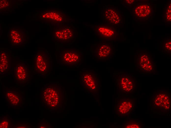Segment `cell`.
<instances>
[{
	"label": "cell",
	"instance_id": "1",
	"mask_svg": "<svg viewBox=\"0 0 171 128\" xmlns=\"http://www.w3.org/2000/svg\"><path fill=\"white\" fill-rule=\"evenodd\" d=\"M65 94L64 87L58 82H49L41 89V102L50 112L59 111L64 106Z\"/></svg>",
	"mask_w": 171,
	"mask_h": 128
},
{
	"label": "cell",
	"instance_id": "2",
	"mask_svg": "<svg viewBox=\"0 0 171 128\" xmlns=\"http://www.w3.org/2000/svg\"><path fill=\"white\" fill-rule=\"evenodd\" d=\"M34 72L37 76L46 78L51 73L52 57L46 50H38L33 58Z\"/></svg>",
	"mask_w": 171,
	"mask_h": 128
},
{
	"label": "cell",
	"instance_id": "3",
	"mask_svg": "<svg viewBox=\"0 0 171 128\" xmlns=\"http://www.w3.org/2000/svg\"><path fill=\"white\" fill-rule=\"evenodd\" d=\"M83 54L79 50L75 48H66L59 52L57 63L63 66L77 68L82 64Z\"/></svg>",
	"mask_w": 171,
	"mask_h": 128
},
{
	"label": "cell",
	"instance_id": "4",
	"mask_svg": "<svg viewBox=\"0 0 171 128\" xmlns=\"http://www.w3.org/2000/svg\"><path fill=\"white\" fill-rule=\"evenodd\" d=\"M80 82L83 88L92 94L98 93L100 81L98 75L92 70L82 69L79 72Z\"/></svg>",
	"mask_w": 171,
	"mask_h": 128
},
{
	"label": "cell",
	"instance_id": "5",
	"mask_svg": "<svg viewBox=\"0 0 171 128\" xmlns=\"http://www.w3.org/2000/svg\"><path fill=\"white\" fill-rule=\"evenodd\" d=\"M151 109L155 112L162 113L170 110L171 95L165 90H159L155 92L151 98Z\"/></svg>",
	"mask_w": 171,
	"mask_h": 128
},
{
	"label": "cell",
	"instance_id": "6",
	"mask_svg": "<svg viewBox=\"0 0 171 128\" xmlns=\"http://www.w3.org/2000/svg\"><path fill=\"white\" fill-rule=\"evenodd\" d=\"M132 13L133 19L137 21H150L154 16L153 4L148 0L137 2L132 8Z\"/></svg>",
	"mask_w": 171,
	"mask_h": 128
},
{
	"label": "cell",
	"instance_id": "7",
	"mask_svg": "<svg viewBox=\"0 0 171 128\" xmlns=\"http://www.w3.org/2000/svg\"><path fill=\"white\" fill-rule=\"evenodd\" d=\"M115 78L117 89L119 92L129 94L135 92L137 82L133 75L123 72L115 75Z\"/></svg>",
	"mask_w": 171,
	"mask_h": 128
},
{
	"label": "cell",
	"instance_id": "8",
	"mask_svg": "<svg viewBox=\"0 0 171 128\" xmlns=\"http://www.w3.org/2000/svg\"><path fill=\"white\" fill-rule=\"evenodd\" d=\"M136 67L139 72L149 73L154 70V63L151 55L146 50H141L136 53Z\"/></svg>",
	"mask_w": 171,
	"mask_h": 128
},
{
	"label": "cell",
	"instance_id": "9",
	"mask_svg": "<svg viewBox=\"0 0 171 128\" xmlns=\"http://www.w3.org/2000/svg\"><path fill=\"white\" fill-rule=\"evenodd\" d=\"M95 35L99 38L107 41L117 39L119 32L117 28L109 24H98L93 26Z\"/></svg>",
	"mask_w": 171,
	"mask_h": 128
},
{
	"label": "cell",
	"instance_id": "10",
	"mask_svg": "<svg viewBox=\"0 0 171 128\" xmlns=\"http://www.w3.org/2000/svg\"><path fill=\"white\" fill-rule=\"evenodd\" d=\"M4 96L6 102L10 107H21L25 104L24 92L17 88H9L5 92Z\"/></svg>",
	"mask_w": 171,
	"mask_h": 128
},
{
	"label": "cell",
	"instance_id": "11",
	"mask_svg": "<svg viewBox=\"0 0 171 128\" xmlns=\"http://www.w3.org/2000/svg\"><path fill=\"white\" fill-rule=\"evenodd\" d=\"M101 14L103 20L109 24L114 26L122 23L123 15L117 7L106 5L103 7Z\"/></svg>",
	"mask_w": 171,
	"mask_h": 128
},
{
	"label": "cell",
	"instance_id": "12",
	"mask_svg": "<svg viewBox=\"0 0 171 128\" xmlns=\"http://www.w3.org/2000/svg\"><path fill=\"white\" fill-rule=\"evenodd\" d=\"M91 51L95 59L100 60H110L114 54L113 47L107 43L93 44L91 48Z\"/></svg>",
	"mask_w": 171,
	"mask_h": 128
},
{
	"label": "cell",
	"instance_id": "13",
	"mask_svg": "<svg viewBox=\"0 0 171 128\" xmlns=\"http://www.w3.org/2000/svg\"><path fill=\"white\" fill-rule=\"evenodd\" d=\"M8 34L9 42L12 46H19L25 44L28 40L26 32L21 28L14 27L9 29Z\"/></svg>",
	"mask_w": 171,
	"mask_h": 128
},
{
	"label": "cell",
	"instance_id": "14",
	"mask_svg": "<svg viewBox=\"0 0 171 128\" xmlns=\"http://www.w3.org/2000/svg\"><path fill=\"white\" fill-rule=\"evenodd\" d=\"M14 80L17 85L23 86L28 82L29 70L27 63L25 61L20 62L16 64L14 71Z\"/></svg>",
	"mask_w": 171,
	"mask_h": 128
},
{
	"label": "cell",
	"instance_id": "15",
	"mask_svg": "<svg viewBox=\"0 0 171 128\" xmlns=\"http://www.w3.org/2000/svg\"><path fill=\"white\" fill-rule=\"evenodd\" d=\"M135 102L134 99L123 98L117 101L115 109V113L120 116L129 115L135 110Z\"/></svg>",
	"mask_w": 171,
	"mask_h": 128
},
{
	"label": "cell",
	"instance_id": "16",
	"mask_svg": "<svg viewBox=\"0 0 171 128\" xmlns=\"http://www.w3.org/2000/svg\"><path fill=\"white\" fill-rule=\"evenodd\" d=\"M74 33L72 29L68 27H63L56 31L54 39L55 41L61 43L72 42L75 39Z\"/></svg>",
	"mask_w": 171,
	"mask_h": 128
},
{
	"label": "cell",
	"instance_id": "17",
	"mask_svg": "<svg viewBox=\"0 0 171 128\" xmlns=\"http://www.w3.org/2000/svg\"><path fill=\"white\" fill-rule=\"evenodd\" d=\"M10 66V57L6 50H1L0 52V73L5 74Z\"/></svg>",
	"mask_w": 171,
	"mask_h": 128
},
{
	"label": "cell",
	"instance_id": "18",
	"mask_svg": "<svg viewBox=\"0 0 171 128\" xmlns=\"http://www.w3.org/2000/svg\"><path fill=\"white\" fill-rule=\"evenodd\" d=\"M42 15V16L44 19L58 22L62 21L64 18V15L57 11H47L43 13Z\"/></svg>",
	"mask_w": 171,
	"mask_h": 128
},
{
	"label": "cell",
	"instance_id": "19",
	"mask_svg": "<svg viewBox=\"0 0 171 128\" xmlns=\"http://www.w3.org/2000/svg\"><path fill=\"white\" fill-rule=\"evenodd\" d=\"M14 122L12 118L8 115H1L0 117V128H12Z\"/></svg>",
	"mask_w": 171,
	"mask_h": 128
},
{
	"label": "cell",
	"instance_id": "20",
	"mask_svg": "<svg viewBox=\"0 0 171 128\" xmlns=\"http://www.w3.org/2000/svg\"><path fill=\"white\" fill-rule=\"evenodd\" d=\"M142 123L137 119H130L125 122L122 128H141L143 127Z\"/></svg>",
	"mask_w": 171,
	"mask_h": 128
},
{
	"label": "cell",
	"instance_id": "21",
	"mask_svg": "<svg viewBox=\"0 0 171 128\" xmlns=\"http://www.w3.org/2000/svg\"><path fill=\"white\" fill-rule=\"evenodd\" d=\"M164 22L166 24H171V0L169 1L165 4L164 10Z\"/></svg>",
	"mask_w": 171,
	"mask_h": 128
},
{
	"label": "cell",
	"instance_id": "22",
	"mask_svg": "<svg viewBox=\"0 0 171 128\" xmlns=\"http://www.w3.org/2000/svg\"><path fill=\"white\" fill-rule=\"evenodd\" d=\"M162 52L166 54H171V39L169 38H165L161 42Z\"/></svg>",
	"mask_w": 171,
	"mask_h": 128
},
{
	"label": "cell",
	"instance_id": "23",
	"mask_svg": "<svg viewBox=\"0 0 171 128\" xmlns=\"http://www.w3.org/2000/svg\"><path fill=\"white\" fill-rule=\"evenodd\" d=\"M52 125L47 120L43 119L40 121L37 124L36 128H51Z\"/></svg>",
	"mask_w": 171,
	"mask_h": 128
},
{
	"label": "cell",
	"instance_id": "24",
	"mask_svg": "<svg viewBox=\"0 0 171 128\" xmlns=\"http://www.w3.org/2000/svg\"><path fill=\"white\" fill-rule=\"evenodd\" d=\"M15 123V122H14L12 126V128H30L33 127V125L27 122L17 123Z\"/></svg>",
	"mask_w": 171,
	"mask_h": 128
},
{
	"label": "cell",
	"instance_id": "25",
	"mask_svg": "<svg viewBox=\"0 0 171 128\" xmlns=\"http://www.w3.org/2000/svg\"><path fill=\"white\" fill-rule=\"evenodd\" d=\"M0 11H5L9 9L10 7V1L8 0H0Z\"/></svg>",
	"mask_w": 171,
	"mask_h": 128
},
{
	"label": "cell",
	"instance_id": "26",
	"mask_svg": "<svg viewBox=\"0 0 171 128\" xmlns=\"http://www.w3.org/2000/svg\"><path fill=\"white\" fill-rule=\"evenodd\" d=\"M123 1L122 4L125 7H130L135 3H137L138 0H124Z\"/></svg>",
	"mask_w": 171,
	"mask_h": 128
}]
</instances>
